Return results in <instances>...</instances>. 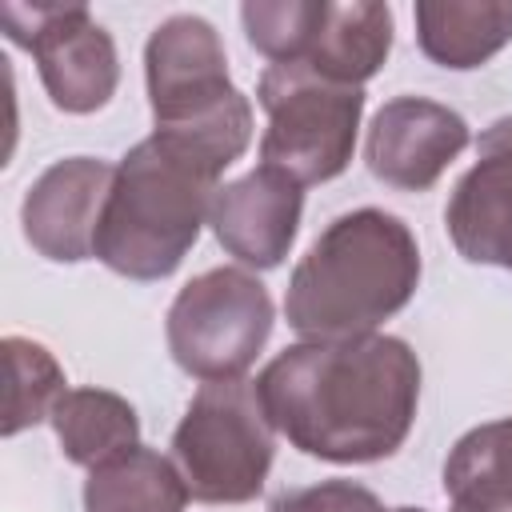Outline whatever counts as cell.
Wrapping results in <instances>:
<instances>
[{
	"label": "cell",
	"instance_id": "30bf717a",
	"mask_svg": "<svg viewBox=\"0 0 512 512\" xmlns=\"http://www.w3.org/2000/svg\"><path fill=\"white\" fill-rule=\"evenodd\" d=\"M112 180L116 164L100 156H64L48 164L20 204V228L32 252H40L52 264L92 260Z\"/></svg>",
	"mask_w": 512,
	"mask_h": 512
},
{
	"label": "cell",
	"instance_id": "ac0fdd59",
	"mask_svg": "<svg viewBox=\"0 0 512 512\" xmlns=\"http://www.w3.org/2000/svg\"><path fill=\"white\" fill-rule=\"evenodd\" d=\"M4 364H8V408H4V436H20L40 420H52V408L68 392L64 368L56 356L28 336H4Z\"/></svg>",
	"mask_w": 512,
	"mask_h": 512
},
{
	"label": "cell",
	"instance_id": "7a4b0ae2",
	"mask_svg": "<svg viewBox=\"0 0 512 512\" xmlns=\"http://www.w3.org/2000/svg\"><path fill=\"white\" fill-rule=\"evenodd\" d=\"M420 288L416 232L384 208L336 216L288 276L284 316L304 340H356L380 332Z\"/></svg>",
	"mask_w": 512,
	"mask_h": 512
},
{
	"label": "cell",
	"instance_id": "8992f818",
	"mask_svg": "<svg viewBox=\"0 0 512 512\" xmlns=\"http://www.w3.org/2000/svg\"><path fill=\"white\" fill-rule=\"evenodd\" d=\"M256 100L268 112L260 164L284 172L300 188L336 180L356 152L364 88L332 84L304 64H268L256 80Z\"/></svg>",
	"mask_w": 512,
	"mask_h": 512
},
{
	"label": "cell",
	"instance_id": "7c38bea8",
	"mask_svg": "<svg viewBox=\"0 0 512 512\" xmlns=\"http://www.w3.org/2000/svg\"><path fill=\"white\" fill-rule=\"evenodd\" d=\"M444 228L468 264L512 272V152H480L448 196Z\"/></svg>",
	"mask_w": 512,
	"mask_h": 512
},
{
	"label": "cell",
	"instance_id": "9a60e30c",
	"mask_svg": "<svg viewBox=\"0 0 512 512\" xmlns=\"http://www.w3.org/2000/svg\"><path fill=\"white\" fill-rule=\"evenodd\" d=\"M52 432L64 460L80 468H100L140 444L136 408L108 388H68L52 408Z\"/></svg>",
	"mask_w": 512,
	"mask_h": 512
},
{
	"label": "cell",
	"instance_id": "52a82bcc",
	"mask_svg": "<svg viewBox=\"0 0 512 512\" xmlns=\"http://www.w3.org/2000/svg\"><path fill=\"white\" fill-rule=\"evenodd\" d=\"M276 324V308L256 272L240 264L208 268L192 276L164 316L172 360L200 384L244 380L264 352Z\"/></svg>",
	"mask_w": 512,
	"mask_h": 512
},
{
	"label": "cell",
	"instance_id": "603a6c76",
	"mask_svg": "<svg viewBox=\"0 0 512 512\" xmlns=\"http://www.w3.org/2000/svg\"><path fill=\"white\" fill-rule=\"evenodd\" d=\"M388 512H428V508H412V504H404V508H388Z\"/></svg>",
	"mask_w": 512,
	"mask_h": 512
},
{
	"label": "cell",
	"instance_id": "9c48e42d",
	"mask_svg": "<svg viewBox=\"0 0 512 512\" xmlns=\"http://www.w3.org/2000/svg\"><path fill=\"white\" fill-rule=\"evenodd\" d=\"M468 144L472 128L456 108L428 96H396L372 116L364 160L380 184L428 192Z\"/></svg>",
	"mask_w": 512,
	"mask_h": 512
},
{
	"label": "cell",
	"instance_id": "d6986e66",
	"mask_svg": "<svg viewBox=\"0 0 512 512\" xmlns=\"http://www.w3.org/2000/svg\"><path fill=\"white\" fill-rule=\"evenodd\" d=\"M324 4L328 0H248L240 4V24L268 64H300L320 32Z\"/></svg>",
	"mask_w": 512,
	"mask_h": 512
},
{
	"label": "cell",
	"instance_id": "4fadbf2b",
	"mask_svg": "<svg viewBox=\"0 0 512 512\" xmlns=\"http://www.w3.org/2000/svg\"><path fill=\"white\" fill-rule=\"evenodd\" d=\"M392 52V8L380 0L324 4L320 32L312 36L308 56L300 60L308 72L332 84L364 88Z\"/></svg>",
	"mask_w": 512,
	"mask_h": 512
},
{
	"label": "cell",
	"instance_id": "277c9868",
	"mask_svg": "<svg viewBox=\"0 0 512 512\" xmlns=\"http://www.w3.org/2000/svg\"><path fill=\"white\" fill-rule=\"evenodd\" d=\"M216 192L220 180L164 140H136L116 164L92 260L136 284L172 276L196 248Z\"/></svg>",
	"mask_w": 512,
	"mask_h": 512
},
{
	"label": "cell",
	"instance_id": "3957f363",
	"mask_svg": "<svg viewBox=\"0 0 512 512\" xmlns=\"http://www.w3.org/2000/svg\"><path fill=\"white\" fill-rule=\"evenodd\" d=\"M144 84L152 104V136L224 176L252 144V100L228 76L220 32L196 16L176 12L160 20L144 44Z\"/></svg>",
	"mask_w": 512,
	"mask_h": 512
},
{
	"label": "cell",
	"instance_id": "6da1fadb",
	"mask_svg": "<svg viewBox=\"0 0 512 512\" xmlns=\"http://www.w3.org/2000/svg\"><path fill=\"white\" fill-rule=\"evenodd\" d=\"M420 356L408 340H300L252 380L272 428L304 456L376 464L404 448L420 412Z\"/></svg>",
	"mask_w": 512,
	"mask_h": 512
},
{
	"label": "cell",
	"instance_id": "5b68a950",
	"mask_svg": "<svg viewBox=\"0 0 512 512\" xmlns=\"http://www.w3.org/2000/svg\"><path fill=\"white\" fill-rule=\"evenodd\" d=\"M276 428L252 380L200 384L176 432L172 460L200 504H248L276 460Z\"/></svg>",
	"mask_w": 512,
	"mask_h": 512
},
{
	"label": "cell",
	"instance_id": "e0dca14e",
	"mask_svg": "<svg viewBox=\"0 0 512 512\" xmlns=\"http://www.w3.org/2000/svg\"><path fill=\"white\" fill-rule=\"evenodd\" d=\"M448 504H512V416L468 428L444 460Z\"/></svg>",
	"mask_w": 512,
	"mask_h": 512
},
{
	"label": "cell",
	"instance_id": "2e32d148",
	"mask_svg": "<svg viewBox=\"0 0 512 512\" xmlns=\"http://www.w3.org/2000/svg\"><path fill=\"white\" fill-rule=\"evenodd\" d=\"M192 500L172 456L136 444L84 480V512H184Z\"/></svg>",
	"mask_w": 512,
	"mask_h": 512
},
{
	"label": "cell",
	"instance_id": "44dd1931",
	"mask_svg": "<svg viewBox=\"0 0 512 512\" xmlns=\"http://www.w3.org/2000/svg\"><path fill=\"white\" fill-rule=\"evenodd\" d=\"M476 152H512V116L492 120V124L480 132Z\"/></svg>",
	"mask_w": 512,
	"mask_h": 512
},
{
	"label": "cell",
	"instance_id": "5bb4252c",
	"mask_svg": "<svg viewBox=\"0 0 512 512\" xmlns=\"http://www.w3.org/2000/svg\"><path fill=\"white\" fill-rule=\"evenodd\" d=\"M416 44L432 64L452 72H472L488 64L504 44H512V4L508 0H420Z\"/></svg>",
	"mask_w": 512,
	"mask_h": 512
},
{
	"label": "cell",
	"instance_id": "ba28073f",
	"mask_svg": "<svg viewBox=\"0 0 512 512\" xmlns=\"http://www.w3.org/2000/svg\"><path fill=\"white\" fill-rule=\"evenodd\" d=\"M4 36L32 52L48 100L68 116L100 112L120 84L112 32L84 4H0Z\"/></svg>",
	"mask_w": 512,
	"mask_h": 512
},
{
	"label": "cell",
	"instance_id": "ffe728a7",
	"mask_svg": "<svg viewBox=\"0 0 512 512\" xmlns=\"http://www.w3.org/2000/svg\"><path fill=\"white\" fill-rule=\"evenodd\" d=\"M268 512H388L380 496L356 480H320L308 488L280 492Z\"/></svg>",
	"mask_w": 512,
	"mask_h": 512
},
{
	"label": "cell",
	"instance_id": "7402d4cb",
	"mask_svg": "<svg viewBox=\"0 0 512 512\" xmlns=\"http://www.w3.org/2000/svg\"><path fill=\"white\" fill-rule=\"evenodd\" d=\"M448 512H512L508 500H484V504H448Z\"/></svg>",
	"mask_w": 512,
	"mask_h": 512
},
{
	"label": "cell",
	"instance_id": "8fae6325",
	"mask_svg": "<svg viewBox=\"0 0 512 512\" xmlns=\"http://www.w3.org/2000/svg\"><path fill=\"white\" fill-rule=\"evenodd\" d=\"M304 216V188L288 180L276 168H252L240 180L220 184L212 196L208 224L220 240V248L240 264V268H280L284 256L296 244Z\"/></svg>",
	"mask_w": 512,
	"mask_h": 512
}]
</instances>
